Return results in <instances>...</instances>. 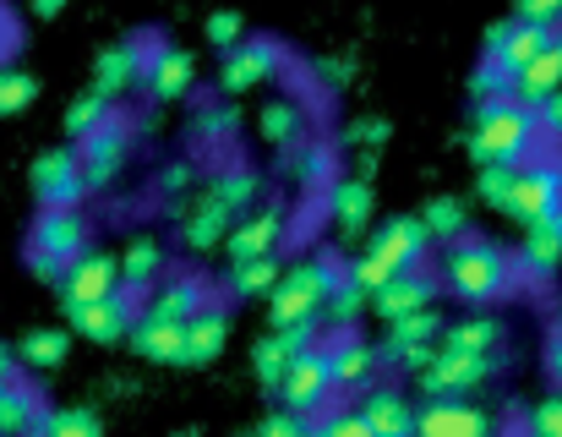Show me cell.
Returning <instances> with one entry per match:
<instances>
[{
    "label": "cell",
    "mask_w": 562,
    "mask_h": 437,
    "mask_svg": "<svg viewBox=\"0 0 562 437\" xmlns=\"http://www.w3.org/2000/svg\"><path fill=\"white\" fill-rule=\"evenodd\" d=\"M514 273H519V262H514L497 240H486V235H459V240H448V251H442L437 284H442L453 301H464V306H486V301H503V295L514 290Z\"/></svg>",
    "instance_id": "cell-1"
},
{
    "label": "cell",
    "mask_w": 562,
    "mask_h": 437,
    "mask_svg": "<svg viewBox=\"0 0 562 437\" xmlns=\"http://www.w3.org/2000/svg\"><path fill=\"white\" fill-rule=\"evenodd\" d=\"M541 143V126H536V110H525L519 99H497V104H481L475 110V126H470V159L475 165H530Z\"/></svg>",
    "instance_id": "cell-2"
},
{
    "label": "cell",
    "mask_w": 562,
    "mask_h": 437,
    "mask_svg": "<svg viewBox=\"0 0 562 437\" xmlns=\"http://www.w3.org/2000/svg\"><path fill=\"white\" fill-rule=\"evenodd\" d=\"M426 229H420V218L415 214H398V218H382L372 235H367V251L356 257V262H345V279L350 284H361L367 295L382 290L387 279H398V273H409V268H420V257H426Z\"/></svg>",
    "instance_id": "cell-3"
},
{
    "label": "cell",
    "mask_w": 562,
    "mask_h": 437,
    "mask_svg": "<svg viewBox=\"0 0 562 437\" xmlns=\"http://www.w3.org/2000/svg\"><path fill=\"white\" fill-rule=\"evenodd\" d=\"M339 279V262L334 257H301V262H284L279 284L268 290V312H273V328H290V323H323V301Z\"/></svg>",
    "instance_id": "cell-4"
},
{
    "label": "cell",
    "mask_w": 562,
    "mask_h": 437,
    "mask_svg": "<svg viewBox=\"0 0 562 437\" xmlns=\"http://www.w3.org/2000/svg\"><path fill=\"white\" fill-rule=\"evenodd\" d=\"M88 240H93V224L82 218V209H38L33 229H27V262L38 279L60 284V273L88 251Z\"/></svg>",
    "instance_id": "cell-5"
},
{
    "label": "cell",
    "mask_w": 562,
    "mask_h": 437,
    "mask_svg": "<svg viewBox=\"0 0 562 437\" xmlns=\"http://www.w3.org/2000/svg\"><path fill=\"white\" fill-rule=\"evenodd\" d=\"M497 367H503V350L470 356V350H442V345H437L431 361L415 372V383H420L426 400H464V394L486 389V383L497 378Z\"/></svg>",
    "instance_id": "cell-6"
},
{
    "label": "cell",
    "mask_w": 562,
    "mask_h": 437,
    "mask_svg": "<svg viewBox=\"0 0 562 437\" xmlns=\"http://www.w3.org/2000/svg\"><path fill=\"white\" fill-rule=\"evenodd\" d=\"M279 71H284V44L268 38V33H246L235 49H224V60H218V88H224L229 99H240V93H251V88H268Z\"/></svg>",
    "instance_id": "cell-7"
},
{
    "label": "cell",
    "mask_w": 562,
    "mask_h": 437,
    "mask_svg": "<svg viewBox=\"0 0 562 437\" xmlns=\"http://www.w3.org/2000/svg\"><path fill=\"white\" fill-rule=\"evenodd\" d=\"M437 339H442V312H437V306H420V312L387 323V334H382V345H376V361H387V367H398V372H420V367L431 361Z\"/></svg>",
    "instance_id": "cell-8"
},
{
    "label": "cell",
    "mask_w": 562,
    "mask_h": 437,
    "mask_svg": "<svg viewBox=\"0 0 562 437\" xmlns=\"http://www.w3.org/2000/svg\"><path fill=\"white\" fill-rule=\"evenodd\" d=\"M126 154H132V132H126V121H115V115H104L82 143H77V165H82V187L88 192H104V187H115L121 181V170H126Z\"/></svg>",
    "instance_id": "cell-9"
},
{
    "label": "cell",
    "mask_w": 562,
    "mask_h": 437,
    "mask_svg": "<svg viewBox=\"0 0 562 437\" xmlns=\"http://www.w3.org/2000/svg\"><path fill=\"white\" fill-rule=\"evenodd\" d=\"M27 181H33L38 209H82V198H88L77 148H49V154H38L33 170H27Z\"/></svg>",
    "instance_id": "cell-10"
},
{
    "label": "cell",
    "mask_w": 562,
    "mask_h": 437,
    "mask_svg": "<svg viewBox=\"0 0 562 437\" xmlns=\"http://www.w3.org/2000/svg\"><path fill=\"white\" fill-rule=\"evenodd\" d=\"M279 400H284V411L290 416H317L328 400H334V378H328V356L323 350H306V356H295L290 361V372L279 378V389H273Z\"/></svg>",
    "instance_id": "cell-11"
},
{
    "label": "cell",
    "mask_w": 562,
    "mask_h": 437,
    "mask_svg": "<svg viewBox=\"0 0 562 437\" xmlns=\"http://www.w3.org/2000/svg\"><path fill=\"white\" fill-rule=\"evenodd\" d=\"M547 44H552V27H547V22L503 16V22H492V27H486V55H481V60H492V66H503V71L514 77V71H519V66H530Z\"/></svg>",
    "instance_id": "cell-12"
},
{
    "label": "cell",
    "mask_w": 562,
    "mask_h": 437,
    "mask_svg": "<svg viewBox=\"0 0 562 437\" xmlns=\"http://www.w3.org/2000/svg\"><path fill=\"white\" fill-rule=\"evenodd\" d=\"M279 240H284V209H279V203L246 209V214L224 229L229 268H235V262H251V257H268V251H279Z\"/></svg>",
    "instance_id": "cell-13"
},
{
    "label": "cell",
    "mask_w": 562,
    "mask_h": 437,
    "mask_svg": "<svg viewBox=\"0 0 562 437\" xmlns=\"http://www.w3.org/2000/svg\"><path fill=\"white\" fill-rule=\"evenodd\" d=\"M317 350V323H290V328H273L251 345V367H257V383L262 389H279V378L290 372L295 356Z\"/></svg>",
    "instance_id": "cell-14"
},
{
    "label": "cell",
    "mask_w": 562,
    "mask_h": 437,
    "mask_svg": "<svg viewBox=\"0 0 562 437\" xmlns=\"http://www.w3.org/2000/svg\"><path fill=\"white\" fill-rule=\"evenodd\" d=\"M121 295V273H115V257L110 251H82L66 273H60V301L66 306H88V301H110Z\"/></svg>",
    "instance_id": "cell-15"
},
{
    "label": "cell",
    "mask_w": 562,
    "mask_h": 437,
    "mask_svg": "<svg viewBox=\"0 0 562 437\" xmlns=\"http://www.w3.org/2000/svg\"><path fill=\"white\" fill-rule=\"evenodd\" d=\"M437 279L426 273V268H409V273H398V279H387L382 290L367 295V312H376L382 323H398V317H409V312H420V306H437Z\"/></svg>",
    "instance_id": "cell-16"
},
{
    "label": "cell",
    "mask_w": 562,
    "mask_h": 437,
    "mask_svg": "<svg viewBox=\"0 0 562 437\" xmlns=\"http://www.w3.org/2000/svg\"><path fill=\"white\" fill-rule=\"evenodd\" d=\"M415 437H492V416L475 400H426V411H415Z\"/></svg>",
    "instance_id": "cell-17"
},
{
    "label": "cell",
    "mask_w": 562,
    "mask_h": 437,
    "mask_svg": "<svg viewBox=\"0 0 562 437\" xmlns=\"http://www.w3.org/2000/svg\"><path fill=\"white\" fill-rule=\"evenodd\" d=\"M143 66H148V49H143L137 38H126V44H104V49L93 55V93H99V99H121V93H132V88L143 82Z\"/></svg>",
    "instance_id": "cell-18"
},
{
    "label": "cell",
    "mask_w": 562,
    "mask_h": 437,
    "mask_svg": "<svg viewBox=\"0 0 562 437\" xmlns=\"http://www.w3.org/2000/svg\"><path fill=\"white\" fill-rule=\"evenodd\" d=\"M503 214L519 218V224H536V218L558 214V187H552V165H519L514 181H508V203Z\"/></svg>",
    "instance_id": "cell-19"
},
{
    "label": "cell",
    "mask_w": 562,
    "mask_h": 437,
    "mask_svg": "<svg viewBox=\"0 0 562 437\" xmlns=\"http://www.w3.org/2000/svg\"><path fill=\"white\" fill-rule=\"evenodd\" d=\"M143 82H148V93H154L159 104L187 99L191 88H196V55L181 49V44H159V49L148 55V66H143Z\"/></svg>",
    "instance_id": "cell-20"
},
{
    "label": "cell",
    "mask_w": 562,
    "mask_h": 437,
    "mask_svg": "<svg viewBox=\"0 0 562 437\" xmlns=\"http://www.w3.org/2000/svg\"><path fill=\"white\" fill-rule=\"evenodd\" d=\"M372 214H376L372 181H361V176H339V181H328V218L339 224V235H367Z\"/></svg>",
    "instance_id": "cell-21"
},
{
    "label": "cell",
    "mask_w": 562,
    "mask_h": 437,
    "mask_svg": "<svg viewBox=\"0 0 562 437\" xmlns=\"http://www.w3.org/2000/svg\"><path fill=\"white\" fill-rule=\"evenodd\" d=\"M356 416H361L367 437H415V405L398 389H367Z\"/></svg>",
    "instance_id": "cell-22"
},
{
    "label": "cell",
    "mask_w": 562,
    "mask_h": 437,
    "mask_svg": "<svg viewBox=\"0 0 562 437\" xmlns=\"http://www.w3.org/2000/svg\"><path fill=\"white\" fill-rule=\"evenodd\" d=\"M66 317H71V328H77L82 339H93V345H115V339H126V328H132V301H126V295H110V301L66 306Z\"/></svg>",
    "instance_id": "cell-23"
},
{
    "label": "cell",
    "mask_w": 562,
    "mask_h": 437,
    "mask_svg": "<svg viewBox=\"0 0 562 437\" xmlns=\"http://www.w3.org/2000/svg\"><path fill=\"white\" fill-rule=\"evenodd\" d=\"M514 262H525L530 279H552L558 273L562 268V209L536 218V224H525V246H519Z\"/></svg>",
    "instance_id": "cell-24"
},
{
    "label": "cell",
    "mask_w": 562,
    "mask_h": 437,
    "mask_svg": "<svg viewBox=\"0 0 562 437\" xmlns=\"http://www.w3.org/2000/svg\"><path fill=\"white\" fill-rule=\"evenodd\" d=\"M257 132H262V143H273V148L284 154V148L306 143V132H312V115H306V104H301V99L279 93V99H268V104H262V115H257Z\"/></svg>",
    "instance_id": "cell-25"
},
{
    "label": "cell",
    "mask_w": 562,
    "mask_h": 437,
    "mask_svg": "<svg viewBox=\"0 0 562 437\" xmlns=\"http://www.w3.org/2000/svg\"><path fill=\"white\" fill-rule=\"evenodd\" d=\"M115 273H121V295H143L148 284H159V273H165V240L159 235H137L115 257Z\"/></svg>",
    "instance_id": "cell-26"
},
{
    "label": "cell",
    "mask_w": 562,
    "mask_h": 437,
    "mask_svg": "<svg viewBox=\"0 0 562 437\" xmlns=\"http://www.w3.org/2000/svg\"><path fill=\"white\" fill-rule=\"evenodd\" d=\"M229 345V317L218 306H202L196 317L187 323V339H181V367H207L218 361Z\"/></svg>",
    "instance_id": "cell-27"
},
{
    "label": "cell",
    "mask_w": 562,
    "mask_h": 437,
    "mask_svg": "<svg viewBox=\"0 0 562 437\" xmlns=\"http://www.w3.org/2000/svg\"><path fill=\"white\" fill-rule=\"evenodd\" d=\"M235 224V209H224L207 187L196 192V203H191V214L181 218V240H187L191 251H213V246H224V229Z\"/></svg>",
    "instance_id": "cell-28"
},
{
    "label": "cell",
    "mask_w": 562,
    "mask_h": 437,
    "mask_svg": "<svg viewBox=\"0 0 562 437\" xmlns=\"http://www.w3.org/2000/svg\"><path fill=\"white\" fill-rule=\"evenodd\" d=\"M126 339H132V350H137L143 361L181 367V339H187V323H148V317H132Z\"/></svg>",
    "instance_id": "cell-29"
},
{
    "label": "cell",
    "mask_w": 562,
    "mask_h": 437,
    "mask_svg": "<svg viewBox=\"0 0 562 437\" xmlns=\"http://www.w3.org/2000/svg\"><path fill=\"white\" fill-rule=\"evenodd\" d=\"M328 356V378L334 389H372V372H376V345H361V339H339L323 350Z\"/></svg>",
    "instance_id": "cell-30"
},
{
    "label": "cell",
    "mask_w": 562,
    "mask_h": 437,
    "mask_svg": "<svg viewBox=\"0 0 562 437\" xmlns=\"http://www.w3.org/2000/svg\"><path fill=\"white\" fill-rule=\"evenodd\" d=\"M558 88H562V49L558 44H547L530 66H519V71H514V99H519L525 110H536V104H541V99H552Z\"/></svg>",
    "instance_id": "cell-31"
},
{
    "label": "cell",
    "mask_w": 562,
    "mask_h": 437,
    "mask_svg": "<svg viewBox=\"0 0 562 437\" xmlns=\"http://www.w3.org/2000/svg\"><path fill=\"white\" fill-rule=\"evenodd\" d=\"M196 312H202V284L196 279H165L137 317H148V323H191Z\"/></svg>",
    "instance_id": "cell-32"
},
{
    "label": "cell",
    "mask_w": 562,
    "mask_h": 437,
    "mask_svg": "<svg viewBox=\"0 0 562 437\" xmlns=\"http://www.w3.org/2000/svg\"><path fill=\"white\" fill-rule=\"evenodd\" d=\"M442 350H470V356H486V350H503V317L492 312H470L459 323H442Z\"/></svg>",
    "instance_id": "cell-33"
},
{
    "label": "cell",
    "mask_w": 562,
    "mask_h": 437,
    "mask_svg": "<svg viewBox=\"0 0 562 437\" xmlns=\"http://www.w3.org/2000/svg\"><path fill=\"white\" fill-rule=\"evenodd\" d=\"M66 350H71V334H66V328H27V334L16 339L11 361H22L27 372H49V367L66 361Z\"/></svg>",
    "instance_id": "cell-34"
},
{
    "label": "cell",
    "mask_w": 562,
    "mask_h": 437,
    "mask_svg": "<svg viewBox=\"0 0 562 437\" xmlns=\"http://www.w3.org/2000/svg\"><path fill=\"white\" fill-rule=\"evenodd\" d=\"M207 192H213L224 209H235V218H240L262 198V170H257V165H229V170H218V176L207 181Z\"/></svg>",
    "instance_id": "cell-35"
},
{
    "label": "cell",
    "mask_w": 562,
    "mask_h": 437,
    "mask_svg": "<svg viewBox=\"0 0 562 437\" xmlns=\"http://www.w3.org/2000/svg\"><path fill=\"white\" fill-rule=\"evenodd\" d=\"M22 437H104V427L88 405H66V411H38Z\"/></svg>",
    "instance_id": "cell-36"
},
{
    "label": "cell",
    "mask_w": 562,
    "mask_h": 437,
    "mask_svg": "<svg viewBox=\"0 0 562 437\" xmlns=\"http://www.w3.org/2000/svg\"><path fill=\"white\" fill-rule=\"evenodd\" d=\"M284 165L301 187H328L334 181V148L328 143H295V148H284Z\"/></svg>",
    "instance_id": "cell-37"
},
{
    "label": "cell",
    "mask_w": 562,
    "mask_h": 437,
    "mask_svg": "<svg viewBox=\"0 0 562 437\" xmlns=\"http://www.w3.org/2000/svg\"><path fill=\"white\" fill-rule=\"evenodd\" d=\"M323 317H328V328H356L361 317H367V290L361 284H350L345 273L334 279V290H328V301H323Z\"/></svg>",
    "instance_id": "cell-38"
},
{
    "label": "cell",
    "mask_w": 562,
    "mask_h": 437,
    "mask_svg": "<svg viewBox=\"0 0 562 437\" xmlns=\"http://www.w3.org/2000/svg\"><path fill=\"white\" fill-rule=\"evenodd\" d=\"M415 218H420L426 240H459V235H470V229H464L470 214H464V203H459V198H431Z\"/></svg>",
    "instance_id": "cell-39"
},
{
    "label": "cell",
    "mask_w": 562,
    "mask_h": 437,
    "mask_svg": "<svg viewBox=\"0 0 562 437\" xmlns=\"http://www.w3.org/2000/svg\"><path fill=\"white\" fill-rule=\"evenodd\" d=\"M279 273H284V257L268 251V257L235 262V268H229V284H235V295H268V290L279 284Z\"/></svg>",
    "instance_id": "cell-40"
},
{
    "label": "cell",
    "mask_w": 562,
    "mask_h": 437,
    "mask_svg": "<svg viewBox=\"0 0 562 437\" xmlns=\"http://www.w3.org/2000/svg\"><path fill=\"white\" fill-rule=\"evenodd\" d=\"M33 416H38L33 389H22V383H0V437H22L27 427H33Z\"/></svg>",
    "instance_id": "cell-41"
},
{
    "label": "cell",
    "mask_w": 562,
    "mask_h": 437,
    "mask_svg": "<svg viewBox=\"0 0 562 437\" xmlns=\"http://www.w3.org/2000/svg\"><path fill=\"white\" fill-rule=\"evenodd\" d=\"M38 99V77L22 66H0V115H22Z\"/></svg>",
    "instance_id": "cell-42"
},
{
    "label": "cell",
    "mask_w": 562,
    "mask_h": 437,
    "mask_svg": "<svg viewBox=\"0 0 562 437\" xmlns=\"http://www.w3.org/2000/svg\"><path fill=\"white\" fill-rule=\"evenodd\" d=\"M470 99H475V110H481V104H497V99H514V77H508L503 66L481 60V66L470 71Z\"/></svg>",
    "instance_id": "cell-43"
},
{
    "label": "cell",
    "mask_w": 562,
    "mask_h": 437,
    "mask_svg": "<svg viewBox=\"0 0 562 437\" xmlns=\"http://www.w3.org/2000/svg\"><path fill=\"white\" fill-rule=\"evenodd\" d=\"M104 115H110V99H99L93 88H88V93H77V99L66 104V132H71V143H82Z\"/></svg>",
    "instance_id": "cell-44"
},
{
    "label": "cell",
    "mask_w": 562,
    "mask_h": 437,
    "mask_svg": "<svg viewBox=\"0 0 562 437\" xmlns=\"http://www.w3.org/2000/svg\"><path fill=\"white\" fill-rule=\"evenodd\" d=\"M235 126H240L235 104H202V110L191 115V132H196V143H224V137H235Z\"/></svg>",
    "instance_id": "cell-45"
},
{
    "label": "cell",
    "mask_w": 562,
    "mask_h": 437,
    "mask_svg": "<svg viewBox=\"0 0 562 437\" xmlns=\"http://www.w3.org/2000/svg\"><path fill=\"white\" fill-rule=\"evenodd\" d=\"M202 33H207V44L224 55V49H235V44L246 38V16H240V11H229V5H218V11L202 22Z\"/></svg>",
    "instance_id": "cell-46"
},
{
    "label": "cell",
    "mask_w": 562,
    "mask_h": 437,
    "mask_svg": "<svg viewBox=\"0 0 562 437\" xmlns=\"http://www.w3.org/2000/svg\"><path fill=\"white\" fill-rule=\"evenodd\" d=\"M508 181H514V170H508V165H481V176H475L481 203L503 214V203H508Z\"/></svg>",
    "instance_id": "cell-47"
},
{
    "label": "cell",
    "mask_w": 562,
    "mask_h": 437,
    "mask_svg": "<svg viewBox=\"0 0 562 437\" xmlns=\"http://www.w3.org/2000/svg\"><path fill=\"white\" fill-rule=\"evenodd\" d=\"M387 137H393V126H387L382 115H361V121L345 126V143H356V148H367V154H376Z\"/></svg>",
    "instance_id": "cell-48"
},
{
    "label": "cell",
    "mask_w": 562,
    "mask_h": 437,
    "mask_svg": "<svg viewBox=\"0 0 562 437\" xmlns=\"http://www.w3.org/2000/svg\"><path fill=\"white\" fill-rule=\"evenodd\" d=\"M530 437H562V394H547L530 411Z\"/></svg>",
    "instance_id": "cell-49"
},
{
    "label": "cell",
    "mask_w": 562,
    "mask_h": 437,
    "mask_svg": "<svg viewBox=\"0 0 562 437\" xmlns=\"http://www.w3.org/2000/svg\"><path fill=\"white\" fill-rule=\"evenodd\" d=\"M514 16H519V22H547V27H558L562 0H514Z\"/></svg>",
    "instance_id": "cell-50"
},
{
    "label": "cell",
    "mask_w": 562,
    "mask_h": 437,
    "mask_svg": "<svg viewBox=\"0 0 562 437\" xmlns=\"http://www.w3.org/2000/svg\"><path fill=\"white\" fill-rule=\"evenodd\" d=\"M323 437H367V427H361V416L356 411H334V416H323V422H312Z\"/></svg>",
    "instance_id": "cell-51"
},
{
    "label": "cell",
    "mask_w": 562,
    "mask_h": 437,
    "mask_svg": "<svg viewBox=\"0 0 562 437\" xmlns=\"http://www.w3.org/2000/svg\"><path fill=\"white\" fill-rule=\"evenodd\" d=\"M306 427H312L306 416H290V411H273V416H268V422L257 427V437H306Z\"/></svg>",
    "instance_id": "cell-52"
},
{
    "label": "cell",
    "mask_w": 562,
    "mask_h": 437,
    "mask_svg": "<svg viewBox=\"0 0 562 437\" xmlns=\"http://www.w3.org/2000/svg\"><path fill=\"white\" fill-rule=\"evenodd\" d=\"M191 181H196V170H191L187 159H176V165H165V170H159V192H165V198L191 192Z\"/></svg>",
    "instance_id": "cell-53"
},
{
    "label": "cell",
    "mask_w": 562,
    "mask_h": 437,
    "mask_svg": "<svg viewBox=\"0 0 562 437\" xmlns=\"http://www.w3.org/2000/svg\"><path fill=\"white\" fill-rule=\"evenodd\" d=\"M317 77L323 82H350L356 77V55H323L317 60Z\"/></svg>",
    "instance_id": "cell-54"
},
{
    "label": "cell",
    "mask_w": 562,
    "mask_h": 437,
    "mask_svg": "<svg viewBox=\"0 0 562 437\" xmlns=\"http://www.w3.org/2000/svg\"><path fill=\"white\" fill-rule=\"evenodd\" d=\"M536 126H541V132H552V137H562V88L552 93V99H541V104H536Z\"/></svg>",
    "instance_id": "cell-55"
},
{
    "label": "cell",
    "mask_w": 562,
    "mask_h": 437,
    "mask_svg": "<svg viewBox=\"0 0 562 437\" xmlns=\"http://www.w3.org/2000/svg\"><path fill=\"white\" fill-rule=\"evenodd\" d=\"M547 372H552V383L562 389V339L552 334V345H547Z\"/></svg>",
    "instance_id": "cell-56"
},
{
    "label": "cell",
    "mask_w": 562,
    "mask_h": 437,
    "mask_svg": "<svg viewBox=\"0 0 562 437\" xmlns=\"http://www.w3.org/2000/svg\"><path fill=\"white\" fill-rule=\"evenodd\" d=\"M27 11L49 22V16H60V11H66V0H27Z\"/></svg>",
    "instance_id": "cell-57"
},
{
    "label": "cell",
    "mask_w": 562,
    "mask_h": 437,
    "mask_svg": "<svg viewBox=\"0 0 562 437\" xmlns=\"http://www.w3.org/2000/svg\"><path fill=\"white\" fill-rule=\"evenodd\" d=\"M11 367H16V361H11V350L0 345V383H11Z\"/></svg>",
    "instance_id": "cell-58"
},
{
    "label": "cell",
    "mask_w": 562,
    "mask_h": 437,
    "mask_svg": "<svg viewBox=\"0 0 562 437\" xmlns=\"http://www.w3.org/2000/svg\"><path fill=\"white\" fill-rule=\"evenodd\" d=\"M552 187H558V209H562V159L552 165Z\"/></svg>",
    "instance_id": "cell-59"
},
{
    "label": "cell",
    "mask_w": 562,
    "mask_h": 437,
    "mask_svg": "<svg viewBox=\"0 0 562 437\" xmlns=\"http://www.w3.org/2000/svg\"><path fill=\"white\" fill-rule=\"evenodd\" d=\"M552 44H558V49H562V22H558V27H552Z\"/></svg>",
    "instance_id": "cell-60"
},
{
    "label": "cell",
    "mask_w": 562,
    "mask_h": 437,
    "mask_svg": "<svg viewBox=\"0 0 562 437\" xmlns=\"http://www.w3.org/2000/svg\"><path fill=\"white\" fill-rule=\"evenodd\" d=\"M558 339H562V306H558Z\"/></svg>",
    "instance_id": "cell-61"
},
{
    "label": "cell",
    "mask_w": 562,
    "mask_h": 437,
    "mask_svg": "<svg viewBox=\"0 0 562 437\" xmlns=\"http://www.w3.org/2000/svg\"><path fill=\"white\" fill-rule=\"evenodd\" d=\"M306 437H323V433H317V427H306Z\"/></svg>",
    "instance_id": "cell-62"
},
{
    "label": "cell",
    "mask_w": 562,
    "mask_h": 437,
    "mask_svg": "<svg viewBox=\"0 0 562 437\" xmlns=\"http://www.w3.org/2000/svg\"><path fill=\"white\" fill-rule=\"evenodd\" d=\"M492 437H508V433H492Z\"/></svg>",
    "instance_id": "cell-63"
},
{
    "label": "cell",
    "mask_w": 562,
    "mask_h": 437,
    "mask_svg": "<svg viewBox=\"0 0 562 437\" xmlns=\"http://www.w3.org/2000/svg\"><path fill=\"white\" fill-rule=\"evenodd\" d=\"M246 437H257V433H246Z\"/></svg>",
    "instance_id": "cell-64"
}]
</instances>
